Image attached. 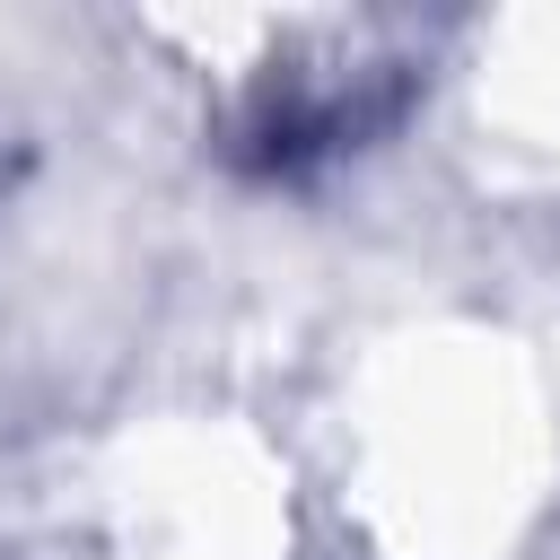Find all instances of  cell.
Here are the masks:
<instances>
[{
	"label": "cell",
	"instance_id": "cell-1",
	"mask_svg": "<svg viewBox=\"0 0 560 560\" xmlns=\"http://www.w3.org/2000/svg\"><path fill=\"white\" fill-rule=\"evenodd\" d=\"M411 70L368 61V70H262L236 114H228V158L262 184H298L368 140H385L411 114Z\"/></svg>",
	"mask_w": 560,
	"mask_h": 560
}]
</instances>
